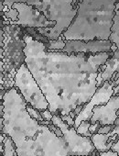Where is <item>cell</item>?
Returning a JSON list of instances; mask_svg holds the SVG:
<instances>
[{"label": "cell", "mask_w": 119, "mask_h": 156, "mask_svg": "<svg viewBox=\"0 0 119 156\" xmlns=\"http://www.w3.org/2000/svg\"><path fill=\"white\" fill-rule=\"evenodd\" d=\"M25 62L32 73L53 115H69L90 101L98 89L97 75L113 51L97 54L49 51L29 33L23 37Z\"/></svg>", "instance_id": "6da1fadb"}, {"label": "cell", "mask_w": 119, "mask_h": 156, "mask_svg": "<svg viewBox=\"0 0 119 156\" xmlns=\"http://www.w3.org/2000/svg\"><path fill=\"white\" fill-rule=\"evenodd\" d=\"M1 133L11 138L19 156H70L64 137L29 115L27 101L15 87L2 97Z\"/></svg>", "instance_id": "7a4b0ae2"}, {"label": "cell", "mask_w": 119, "mask_h": 156, "mask_svg": "<svg viewBox=\"0 0 119 156\" xmlns=\"http://www.w3.org/2000/svg\"><path fill=\"white\" fill-rule=\"evenodd\" d=\"M117 1L79 0L73 21L62 34L63 40H109Z\"/></svg>", "instance_id": "3957f363"}, {"label": "cell", "mask_w": 119, "mask_h": 156, "mask_svg": "<svg viewBox=\"0 0 119 156\" xmlns=\"http://www.w3.org/2000/svg\"><path fill=\"white\" fill-rule=\"evenodd\" d=\"M14 87L33 108L39 111L49 108V102L26 62L22 63L15 73Z\"/></svg>", "instance_id": "277c9868"}, {"label": "cell", "mask_w": 119, "mask_h": 156, "mask_svg": "<svg viewBox=\"0 0 119 156\" xmlns=\"http://www.w3.org/2000/svg\"><path fill=\"white\" fill-rule=\"evenodd\" d=\"M51 121L63 132V137L67 142L70 155L91 156L95 151V147L91 140V137L82 136L77 133L73 127H71L65 123L59 116L53 115Z\"/></svg>", "instance_id": "5b68a950"}, {"label": "cell", "mask_w": 119, "mask_h": 156, "mask_svg": "<svg viewBox=\"0 0 119 156\" xmlns=\"http://www.w3.org/2000/svg\"><path fill=\"white\" fill-rule=\"evenodd\" d=\"M14 9L19 11V20L17 21L9 20V23L20 25L24 28H53L56 22L49 20L43 12L39 10L36 7L29 5L24 2H16L13 4Z\"/></svg>", "instance_id": "8992f818"}, {"label": "cell", "mask_w": 119, "mask_h": 156, "mask_svg": "<svg viewBox=\"0 0 119 156\" xmlns=\"http://www.w3.org/2000/svg\"><path fill=\"white\" fill-rule=\"evenodd\" d=\"M113 95H114V87H112L109 81H105L102 87H98V89L93 94L90 101L84 105L83 110L75 118L73 128L76 129L78 126L84 120L90 121L91 118L93 117V109L94 108V107L106 104Z\"/></svg>", "instance_id": "52a82bcc"}, {"label": "cell", "mask_w": 119, "mask_h": 156, "mask_svg": "<svg viewBox=\"0 0 119 156\" xmlns=\"http://www.w3.org/2000/svg\"><path fill=\"white\" fill-rule=\"evenodd\" d=\"M112 42L109 40H69L62 51L66 53H89L97 54L101 52H109L111 51Z\"/></svg>", "instance_id": "ba28073f"}, {"label": "cell", "mask_w": 119, "mask_h": 156, "mask_svg": "<svg viewBox=\"0 0 119 156\" xmlns=\"http://www.w3.org/2000/svg\"><path fill=\"white\" fill-rule=\"evenodd\" d=\"M119 110V95H113L109 101L104 105L94 107L93 109V117L91 123L99 122L102 126L113 125L118 118L117 111Z\"/></svg>", "instance_id": "9c48e42d"}, {"label": "cell", "mask_w": 119, "mask_h": 156, "mask_svg": "<svg viewBox=\"0 0 119 156\" xmlns=\"http://www.w3.org/2000/svg\"><path fill=\"white\" fill-rule=\"evenodd\" d=\"M104 66H105L104 70L101 73H98L97 79H96L97 87H102L105 81H110L113 74L115 72L119 73V59L111 56L104 62Z\"/></svg>", "instance_id": "30bf717a"}, {"label": "cell", "mask_w": 119, "mask_h": 156, "mask_svg": "<svg viewBox=\"0 0 119 156\" xmlns=\"http://www.w3.org/2000/svg\"><path fill=\"white\" fill-rule=\"evenodd\" d=\"M109 133L102 134V133H94L91 136V140L95 147V149L101 151H106L111 150V145L109 144Z\"/></svg>", "instance_id": "8fae6325"}, {"label": "cell", "mask_w": 119, "mask_h": 156, "mask_svg": "<svg viewBox=\"0 0 119 156\" xmlns=\"http://www.w3.org/2000/svg\"><path fill=\"white\" fill-rule=\"evenodd\" d=\"M109 41L119 46V0L115 3L114 16L113 18V25L111 28V35Z\"/></svg>", "instance_id": "7c38bea8"}, {"label": "cell", "mask_w": 119, "mask_h": 156, "mask_svg": "<svg viewBox=\"0 0 119 156\" xmlns=\"http://www.w3.org/2000/svg\"><path fill=\"white\" fill-rule=\"evenodd\" d=\"M1 139H3V141H1V156H14L16 146L11 138L5 133H1Z\"/></svg>", "instance_id": "4fadbf2b"}, {"label": "cell", "mask_w": 119, "mask_h": 156, "mask_svg": "<svg viewBox=\"0 0 119 156\" xmlns=\"http://www.w3.org/2000/svg\"><path fill=\"white\" fill-rule=\"evenodd\" d=\"M46 47L49 51H63L66 45V41L63 40L62 36H59L58 40H49Z\"/></svg>", "instance_id": "5bb4252c"}, {"label": "cell", "mask_w": 119, "mask_h": 156, "mask_svg": "<svg viewBox=\"0 0 119 156\" xmlns=\"http://www.w3.org/2000/svg\"><path fill=\"white\" fill-rule=\"evenodd\" d=\"M91 126V121L89 120H84L83 121L79 126L78 128L76 129V131L77 133H79L80 135L82 136H85V137H91L93 134L90 132L89 130V128Z\"/></svg>", "instance_id": "9a60e30c"}, {"label": "cell", "mask_w": 119, "mask_h": 156, "mask_svg": "<svg viewBox=\"0 0 119 156\" xmlns=\"http://www.w3.org/2000/svg\"><path fill=\"white\" fill-rule=\"evenodd\" d=\"M27 110H28V112L29 113V115H30L33 119H37V120H39V121L44 120L43 118H42V116H41V114H40V111L38 110L37 108H33V107H32L30 104H29V103H27Z\"/></svg>", "instance_id": "2e32d148"}, {"label": "cell", "mask_w": 119, "mask_h": 156, "mask_svg": "<svg viewBox=\"0 0 119 156\" xmlns=\"http://www.w3.org/2000/svg\"><path fill=\"white\" fill-rule=\"evenodd\" d=\"M4 18L11 21H17L19 20V11L14 8L9 9L8 11L4 12Z\"/></svg>", "instance_id": "e0dca14e"}, {"label": "cell", "mask_w": 119, "mask_h": 156, "mask_svg": "<svg viewBox=\"0 0 119 156\" xmlns=\"http://www.w3.org/2000/svg\"><path fill=\"white\" fill-rule=\"evenodd\" d=\"M115 125H104V126H101V128L98 129L97 133H102V134H107L109 132H111L114 129Z\"/></svg>", "instance_id": "ac0fdd59"}, {"label": "cell", "mask_w": 119, "mask_h": 156, "mask_svg": "<svg viewBox=\"0 0 119 156\" xmlns=\"http://www.w3.org/2000/svg\"><path fill=\"white\" fill-rule=\"evenodd\" d=\"M40 114H41V116H42V118H43L44 120L51 121L52 117H53V114L49 110V108H48V109H45V110H43V111H40Z\"/></svg>", "instance_id": "d6986e66"}, {"label": "cell", "mask_w": 119, "mask_h": 156, "mask_svg": "<svg viewBox=\"0 0 119 156\" xmlns=\"http://www.w3.org/2000/svg\"><path fill=\"white\" fill-rule=\"evenodd\" d=\"M59 117H61L62 119L65 123H67L69 126H71V127H73L74 126V119H73L70 114L69 115H64V116H59Z\"/></svg>", "instance_id": "ffe728a7"}, {"label": "cell", "mask_w": 119, "mask_h": 156, "mask_svg": "<svg viewBox=\"0 0 119 156\" xmlns=\"http://www.w3.org/2000/svg\"><path fill=\"white\" fill-rule=\"evenodd\" d=\"M101 124L99 122H95V123H91V126L89 128V130L92 134H94V133H97L98 132V129L101 128Z\"/></svg>", "instance_id": "44dd1931"}, {"label": "cell", "mask_w": 119, "mask_h": 156, "mask_svg": "<svg viewBox=\"0 0 119 156\" xmlns=\"http://www.w3.org/2000/svg\"><path fill=\"white\" fill-rule=\"evenodd\" d=\"M99 156H119V154L116 151H114L112 150L106 151H101L99 152Z\"/></svg>", "instance_id": "7402d4cb"}, {"label": "cell", "mask_w": 119, "mask_h": 156, "mask_svg": "<svg viewBox=\"0 0 119 156\" xmlns=\"http://www.w3.org/2000/svg\"><path fill=\"white\" fill-rule=\"evenodd\" d=\"M111 150H112V151H116V152L119 154V139H118V140H117L114 144H113V145H112Z\"/></svg>", "instance_id": "603a6c76"}, {"label": "cell", "mask_w": 119, "mask_h": 156, "mask_svg": "<svg viewBox=\"0 0 119 156\" xmlns=\"http://www.w3.org/2000/svg\"><path fill=\"white\" fill-rule=\"evenodd\" d=\"M110 84L112 85V87L114 88V87H116L117 86H119V78L117 80H115V81H114V82H110Z\"/></svg>", "instance_id": "cb8c5ba5"}, {"label": "cell", "mask_w": 119, "mask_h": 156, "mask_svg": "<svg viewBox=\"0 0 119 156\" xmlns=\"http://www.w3.org/2000/svg\"><path fill=\"white\" fill-rule=\"evenodd\" d=\"M117 48H118V46H117L115 43H112V46H111V51H112L113 52H114V51L117 50Z\"/></svg>", "instance_id": "d4e9b609"}, {"label": "cell", "mask_w": 119, "mask_h": 156, "mask_svg": "<svg viewBox=\"0 0 119 156\" xmlns=\"http://www.w3.org/2000/svg\"><path fill=\"white\" fill-rule=\"evenodd\" d=\"M70 156H86V155H70Z\"/></svg>", "instance_id": "484cf974"}]
</instances>
